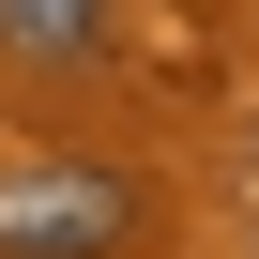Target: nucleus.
I'll return each mask as SVG.
<instances>
[{"instance_id": "1", "label": "nucleus", "mask_w": 259, "mask_h": 259, "mask_svg": "<svg viewBox=\"0 0 259 259\" xmlns=\"http://www.w3.org/2000/svg\"><path fill=\"white\" fill-rule=\"evenodd\" d=\"M138 183L122 168H76V153H16L0 168V259H122L138 244Z\"/></svg>"}, {"instance_id": "2", "label": "nucleus", "mask_w": 259, "mask_h": 259, "mask_svg": "<svg viewBox=\"0 0 259 259\" xmlns=\"http://www.w3.org/2000/svg\"><path fill=\"white\" fill-rule=\"evenodd\" d=\"M16 61H107V0H0Z\"/></svg>"}]
</instances>
